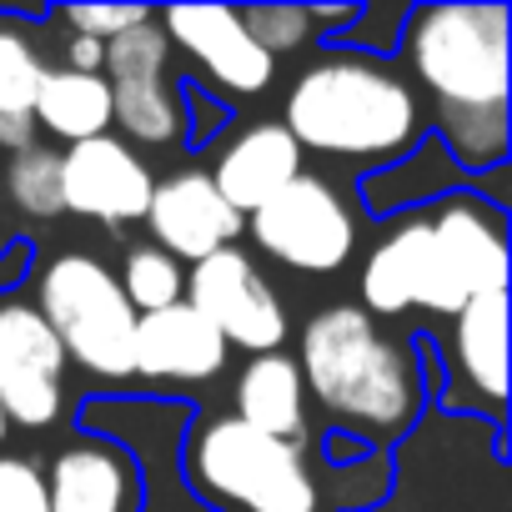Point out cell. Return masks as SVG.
Here are the masks:
<instances>
[{
	"mask_svg": "<svg viewBox=\"0 0 512 512\" xmlns=\"http://www.w3.org/2000/svg\"><path fill=\"white\" fill-rule=\"evenodd\" d=\"M492 292H507V231L502 211L472 191L397 221L362 267V312L372 322L412 307L457 317L467 302Z\"/></svg>",
	"mask_w": 512,
	"mask_h": 512,
	"instance_id": "cell-1",
	"label": "cell"
},
{
	"mask_svg": "<svg viewBox=\"0 0 512 512\" xmlns=\"http://www.w3.org/2000/svg\"><path fill=\"white\" fill-rule=\"evenodd\" d=\"M412 76L437 101V141L462 171L507 161V6L407 11Z\"/></svg>",
	"mask_w": 512,
	"mask_h": 512,
	"instance_id": "cell-2",
	"label": "cell"
},
{
	"mask_svg": "<svg viewBox=\"0 0 512 512\" xmlns=\"http://www.w3.org/2000/svg\"><path fill=\"white\" fill-rule=\"evenodd\" d=\"M282 126L302 156L317 151L342 161H382L407 156L422 141V106L392 66L337 51L297 76Z\"/></svg>",
	"mask_w": 512,
	"mask_h": 512,
	"instance_id": "cell-3",
	"label": "cell"
},
{
	"mask_svg": "<svg viewBox=\"0 0 512 512\" xmlns=\"http://www.w3.org/2000/svg\"><path fill=\"white\" fill-rule=\"evenodd\" d=\"M302 387L312 397L377 437H402L422 412V372L407 347H397L362 307H327L302 327Z\"/></svg>",
	"mask_w": 512,
	"mask_h": 512,
	"instance_id": "cell-4",
	"label": "cell"
},
{
	"mask_svg": "<svg viewBox=\"0 0 512 512\" xmlns=\"http://www.w3.org/2000/svg\"><path fill=\"white\" fill-rule=\"evenodd\" d=\"M186 477L221 512H322V482L297 442L211 417L186 447Z\"/></svg>",
	"mask_w": 512,
	"mask_h": 512,
	"instance_id": "cell-5",
	"label": "cell"
},
{
	"mask_svg": "<svg viewBox=\"0 0 512 512\" xmlns=\"http://www.w3.org/2000/svg\"><path fill=\"white\" fill-rule=\"evenodd\" d=\"M36 312L56 332L61 352L106 382H126L136 347V312L116 282V272L91 251H61L41 267Z\"/></svg>",
	"mask_w": 512,
	"mask_h": 512,
	"instance_id": "cell-6",
	"label": "cell"
},
{
	"mask_svg": "<svg viewBox=\"0 0 512 512\" xmlns=\"http://www.w3.org/2000/svg\"><path fill=\"white\" fill-rule=\"evenodd\" d=\"M251 236H256V246H262L272 262H282L292 272L327 277V272H342L347 267L357 226H352L347 201L322 176H307L302 171L267 206L251 211Z\"/></svg>",
	"mask_w": 512,
	"mask_h": 512,
	"instance_id": "cell-7",
	"label": "cell"
},
{
	"mask_svg": "<svg viewBox=\"0 0 512 512\" xmlns=\"http://www.w3.org/2000/svg\"><path fill=\"white\" fill-rule=\"evenodd\" d=\"M166 56H171V41L161 21L146 16L141 26L106 41V61H101V81L111 91V121L146 146H171L181 141V126H186L181 91L166 76Z\"/></svg>",
	"mask_w": 512,
	"mask_h": 512,
	"instance_id": "cell-8",
	"label": "cell"
},
{
	"mask_svg": "<svg viewBox=\"0 0 512 512\" xmlns=\"http://www.w3.org/2000/svg\"><path fill=\"white\" fill-rule=\"evenodd\" d=\"M181 302L196 307L221 332L226 347H241L251 357L282 352V342H287V312H282L272 282L256 272V262L241 246H226V251L206 256V262H196Z\"/></svg>",
	"mask_w": 512,
	"mask_h": 512,
	"instance_id": "cell-9",
	"label": "cell"
},
{
	"mask_svg": "<svg viewBox=\"0 0 512 512\" xmlns=\"http://www.w3.org/2000/svg\"><path fill=\"white\" fill-rule=\"evenodd\" d=\"M66 407V352L41 312L21 297H0V412L46 432Z\"/></svg>",
	"mask_w": 512,
	"mask_h": 512,
	"instance_id": "cell-10",
	"label": "cell"
},
{
	"mask_svg": "<svg viewBox=\"0 0 512 512\" xmlns=\"http://www.w3.org/2000/svg\"><path fill=\"white\" fill-rule=\"evenodd\" d=\"M151 166L116 136L81 141L61 156V206L106 226H126L146 216L151 201Z\"/></svg>",
	"mask_w": 512,
	"mask_h": 512,
	"instance_id": "cell-11",
	"label": "cell"
},
{
	"mask_svg": "<svg viewBox=\"0 0 512 512\" xmlns=\"http://www.w3.org/2000/svg\"><path fill=\"white\" fill-rule=\"evenodd\" d=\"M141 221L151 226L156 251L176 256V262H191V267L226 251L246 226V216H236L221 201V191L211 186L206 171H176V176L156 181Z\"/></svg>",
	"mask_w": 512,
	"mask_h": 512,
	"instance_id": "cell-12",
	"label": "cell"
},
{
	"mask_svg": "<svg viewBox=\"0 0 512 512\" xmlns=\"http://www.w3.org/2000/svg\"><path fill=\"white\" fill-rule=\"evenodd\" d=\"M156 21H161L166 41L181 46L211 76V86H221L226 96H256V91L272 86L277 61L246 36L236 11H226V6H176Z\"/></svg>",
	"mask_w": 512,
	"mask_h": 512,
	"instance_id": "cell-13",
	"label": "cell"
},
{
	"mask_svg": "<svg viewBox=\"0 0 512 512\" xmlns=\"http://www.w3.org/2000/svg\"><path fill=\"white\" fill-rule=\"evenodd\" d=\"M226 357L231 347L221 342V332L186 302L136 317L131 372L146 382H211L226 367Z\"/></svg>",
	"mask_w": 512,
	"mask_h": 512,
	"instance_id": "cell-14",
	"label": "cell"
},
{
	"mask_svg": "<svg viewBox=\"0 0 512 512\" xmlns=\"http://www.w3.org/2000/svg\"><path fill=\"white\" fill-rule=\"evenodd\" d=\"M206 176L236 216H251L256 206H267L282 186L302 176V146L287 136L282 121H262V126L241 131Z\"/></svg>",
	"mask_w": 512,
	"mask_h": 512,
	"instance_id": "cell-15",
	"label": "cell"
},
{
	"mask_svg": "<svg viewBox=\"0 0 512 512\" xmlns=\"http://www.w3.org/2000/svg\"><path fill=\"white\" fill-rule=\"evenodd\" d=\"M452 407L482 402L492 417H502V397H507V292L477 297L452 317Z\"/></svg>",
	"mask_w": 512,
	"mask_h": 512,
	"instance_id": "cell-16",
	"label": "cell"
},
{
	"mask_svg": "<svg viewBox=\"0 0 512 512\" xmlns=\"http://www.w3.org/2000/svg\"><path fill=\"white\" fill-rule=\"evenodd\" d=\"M236 422H246L251 432H267L277 442H297L307 432V387H302V367L287 352H267L251 357L236 377Z\"/></svg>",
	"mask_w": 512,
	"mask_h": 512,
	"instance_id": "cell-17",
	"label": "cell"
},
{
	"mask_svg": "<svg viewBox=\"0 0 512 512\" xmlns=\"http://www.w3.org/2000/svg\"><path fill=\"white\" fill-rule=\"evenodd\" d=\"M126 492H131V462L126 452L101 442H76L56 452L46 477L51 512H126Z\"/></svg>",
	"mask_w": 512,
	"mask_h": 512,
	"instance_id": "cell-18",
	"label": "cell"
},
{
	"mask_svg": "<svg viewBox=\"0 0 512 512\" xmlns=\"http://www.w3.org/2000/svg\"><path fill=\"white\" fill-rule=\"evenodd\" d=\"M462 166L447 156V146L437 141V136H422L402 161H392V166H382V171H367L362 176V201H367V211L372 216H387V211H397V206H422V201H447V196H457V186H462Z\"/></svg>",
	"mask_w": 512,
	"mask_h": 512,
	"instance_id": "cell-19",
	"label": "cell"
},
{
	"mask_svg": "<svg viewBox=\"0 0 512 512\" xmlns=\"http://www.w3.org/2000/svg\"><path fill=\"white\" fill-rule=\"evenodd\" d=\"M36 126H46L51 136L81 146L96 136H111V91L101 76H81V71H46L41 91H36Z\"/></svg>",
	"mask_w": 512,
	"mask_h": 512,
	"instance_id": "cell-20",
	"label": "cell"
},
{
	"mask_svg": "<svg viewBox=\"0 0 512 512\" xmlns=\"http://www.w3.org/2000/svg\"><path fill=\"white\" fill-rule=\"evenodd\" d=\"M41 56L36 46L0 26V151H26L36 146V91H41Z\"/></svg>",
	"mask_w": 512,
	"mask_h": 512,
	"instance_id": "cell-21",
	"label": "cell"
},
{
	"mask_svg": "<svg viewBox=\"0 0 512 512\" xmlns=\"http://www.w3.org/2000/svg\"><path fill=\"white\" fill-rule=\"evenodd\" d=\"M116 282H121V292H126V302H131L136 317L161 312V307H176L181 292H186L181 262H176V256H166V251H156V246H136L126 256V267H121Z\"/></svg>",
	"mask_w": 512,
	"mask_h": 512,
	"instance_id": "cell-22",
	"label": "cell"
},
{
	"mask_svg": "<svg viewBox=\"0 0 512 512\" xmlns=\"http://www.w3.org/2000/svg\"><path fill=\"white\" fill-rule=\"evenodd\" d=\"M6 191H11V201H16L26 216H36V221L61 216V211H66V206H61V151H51V146H26V151H16L11 166H6Z\"/></svg>",
	"mask_w": 512,
	"mask_h": 512,
	"instance_id": "cell-23",
	"label": "cell"
},
{
	"mask_svg": "<svg viewBox=\"0 0 512 512\" xmlns=\"http://www.w3.org/2000/svg\"><path fill=\"white\" fill-rule=\"evenodd\" d=\"M241 16V26H246V36L262 46L272 61L282 56V51H297V46H307L312 41V11L307 6H256V11H236Z\"/></svg>",
	"mask_w": 512,
	"mask_h": 512,
	"instance_id": "cell-24",
	"label": "cell"
},
{
	"mask_svg": "<svg viewBox=\"0 0 512 512\" xmlns=\"http://www.w3.org/2000/svg\"><path fill=\"white\" fill-rule=\"evenodd\" d=\"M0 512H51L46 477L26 457H0Z\"/></svg>",
	"mask_w": 512,
	"mask_h": 512,
	"instance_id": "cell-25",
	"label": "cell"
},
{
	"mask_svg": "<svg viewBox=\"0 0 512 512\" xmlns=\"http://www.w3.org/2000/svg\"><path fill=\"white\" fill-rule=\"evenodd\" d=\"M151 11L146 6H71L66 11V21H71V31L76 36H91V41H116L121 31H131V26H141Z\"/></svg>",
	"mask_w": 512,
	"mask_h": 512,
	"instance_id": "cell-26",
	"label": "cell"
},
{
	"mask_svg": "<svg viewBox=\"0 0 512 512\" xmlns=\"http://www.w3.org/2000/svg\"><path fill=\"white\" fill-rule=\"evenodd\" d=\"M66 71H81V76H101V61H106V46L91 41V36H71L66 41Z\"/></svg>",
	"mask_w": 512,
	"mask_h": 512,
	"instance_id": "cell-27",
	"label": "cell"
},
{
	"mask_svg": "<svg viewBox=\"0 0 512 512\" xmlns=\"http://www.w3.org/2000/svg\"><path fill=\"white\" fill-rule=\"evenodd\" d=\"M6 432H11V422H6V412H0V442H6Z\"/></svg>",
	"mask_w": 512,
	"mask_h": 512,
	"instance_id": "cell-28",
	"label": "cell"
}]
</instances>
